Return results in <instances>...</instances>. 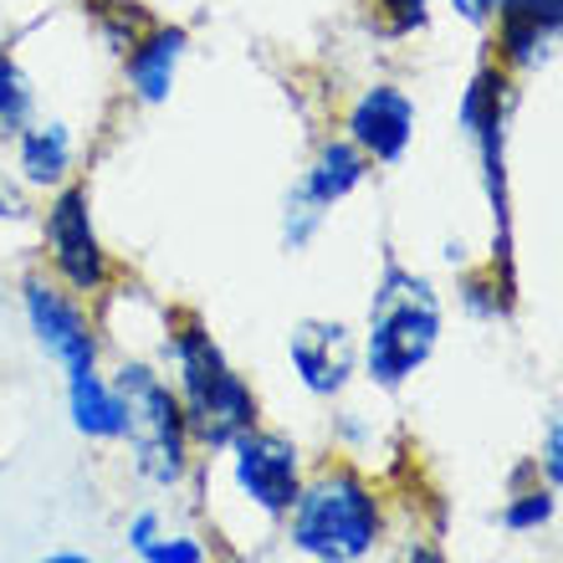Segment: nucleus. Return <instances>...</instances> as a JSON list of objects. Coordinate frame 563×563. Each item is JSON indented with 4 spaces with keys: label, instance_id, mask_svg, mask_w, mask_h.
I'll list each match as a JSON object with an SVG mask.
<instances>
[{
    "label": "nucleus",
    "instance_id": "obj_13",
    "mask_svg": "<svg viewBox=\"0 0 563 563\" xmlns=\"http://www.w3.org/2000/svg\"><path fill=\"white\" fill-rule=\"evenodd\" d=\"M497 67L507 77L538 73L563 42V0H507L497 11Z\"/></svg>",
    "mask_w": 563,
    "mask_h": 563
},
{
    "label": "nucleus",
    "instance_id": "obj_25",
    "mask_svg": "<svg viewBox=\"0 0 563 563\" xmlns=\"http://www.w3.org/2000/svg\"><path fill=\"white\" fill-rule=\"evenodd\" d=\"M385 563H445V553L435 543H405L400 553H389Z\"/></svg>",
    "mask_w": 563,
    "mask_h": 563
},
{
    "label": "nucleus",
    "instance_id": "obj_8",
    "mask_svg": "<svg viewBox=\"0 0 563 563\" xmlns=\"http://www.w3.org/2000/svg\"><path fill=\"white\" fill-rule=\"evenodd\" d=\"M369 175H374V164L364 159V148H354L343 134H328L323 144L312 148L308 169L292 179L287 200H282V246L287 252H308L312 241L323 236L328 216L354 190H364Z\"/></svg>",
    "mask_w": 563,
    "mask_h": 563
},
{
    "label": "nucleus",
    "instance_id": "obj_2",
    "mask_svg": "<svg viewBox=\"0 0 563 563\" xmlns=\"http://www.w3.org/2000/svg\"><path fill=\"white\" fill-rule=\"evenodd\" d=\"M385 497L354 461H323L302 476L292 512L282 518V543L302 563H369L385 549Z\"/></svg>",
    "mask_w": 563,
    "mask_h": 563
},
{
    "label": "nucleus",
    "instance_id": "obj_20",
    "mask_svg": "<svg viewBox=\"0 0 563 563\" xmlns=\"http://www.w3.org/2000/svg\"><path fill=\"white\" fill-rule=\"evenodd\" d=\"M139 563H216V553L195 528H169L164 522L159 533L139 549Z\"/></svg>",
    "mask_w": 563,
    "mask_h": 563
},
{
    "label": "nucleus",
    "instance_id": "obj_14",
    "mask_svg": "<svg viewBox=\"0 0 563 563\" xmlns=\"http://www.w3.org/2000/svg\"><path fill=\"white\" fill-rule=\"evenodd\" d=\"M11 169L31 195H52L67 179H77V129L67 119H36L15 134Z\"/></svg>",
    "mask_w": 563,
    "mask_h": 563
},
{
    "label": "nucleus",
    "instance_id": "obj_15",
    "mask_svg": "<svg viewBox=\"0 0 563 563\" xmlns=\"http://www.w3.org/2000/svg\"><path fill=\"white\" fill-rule=\"evenodd\" d=\"M67 420H73L77 435L88 441H119L123 435V405L119 389L103 369L88 374H67Z\"/></svg>",
    "mask_w": 563,
    "mask_h": 563
},
{
    "label": "nucleus",
    "instance_id": "obj_26",
    "mask_svg": "<svg viewBox=\"0 0 563 563\" xmlns=\"http://www.w3.org/2000/svg\"><path fill=\"white\" fill-rule=\"evenodd\" d=\"M36 563H98V559H92V553H73V549H67V553H46V559H36Z\"/></svg>",
    "mask_w": 563,
    "mask_h": 563
},
{
    "label": "nucleus",
    "instance_id": "obj_7",
    "mask_svg": "<svg viewBox=\"0 0 563 563\" xmlns=\"http://www.w3.org/2000/svg\"><path fill=\"white\" fill-rule=\"evenodd\" d=\"M225 466V487L246 512L282 528V518L292 512L297 492H302V476H308V461H302V445L287 435V430L272 426H252L241 430L236 441L221 451Z\"/></svg>",
    "mask_w": 563,
    "mask_h": 563
},
{
    "label": "nucleus",
    "instance_id": "obj_4",
    "mask_svg": "<svg viewBox=\"0 0 563 563\" xmlns=\"http://www.w3.org/2000/svg\"><path fill=\"white\" fill-rule=\"evenodd\" d=\"M113 389L123 405V435L129 445V466L144 487L179 492L195 476V441L185 426V405H179L169 374L159 369V358H119L113 364Z\"/></svg>",
    "mask_w": 563,
    "mask_h": 563
},
{
    "label": "nucleus",
    "instance_id": "obj_27",
    "mask_svg": "<svg viewBox=\"0 0 563 563\" xmlns=\"http://www.w3.org/2000/svg\"><path fill=\"white\" fill-rule=\"evenodd\" d=\"M0 46H11V42H5V26H0Z\"/></svg>",
    "mask_w": 563,
    "mask_h": 563
},
{
    "label": "nucleus",
    "instance_id": "obj_23",
    "mask_svg": "<svg viewBox=\"0 0 563 563\" xmlns=\"http://www.w3.org/2000/svg\"><path fill=\"white\" fill-rule=\"evenodd\" d=\"M26 185L15 179V169H5L0 164V221L5 225H21V221H31V200H26Z\"/></svg>",
    "mask_w": 563,
    "mask_h": 563
},
{
    "label": "nucleus",
    "instance_id": "obj_6",
    "mask_svg": "<svg viewBox=\"0 0 563 563\" xmlns=\"http://www.w3.org/2000/svg\"><path fill=\"white\" fill-rule=\"evenodd\" d=\"M42 256H46V277H57L67 292L77 297H103L119 277L113 256H108L103 236H98V216H92V190L82 179H67L62 190L46 195L42 216Z\"/></svg>",
    "mask_w": 563,
    "mask_h": 563
},
{
    "label": "nucleus",
    "instance_id": "obj_22",
    "mask_svg": "<svg viewBox=\"0 0 563 563\" xmlns=\"http://www.w3.org/2000/svg\"><path fill=\"white\" fill-rule=\"evenodd\" d=\"M379 15L389 21L395 36H410V31H420L430 21V0H379Z\"/></svg>",
    "mask_w": 563,
    "mask_h": 563
},
{
    "label": "nucleus",
    "instance_id": "obj_3",
    "mask_svg": "<svg viewBox=\"0 0 563 563\" xmlns=\"http://www.w3.org/2000/svg\"><path fill=\"white\" fill-rule=\"evenodd\" d=\"M445 333V308L435 282L410 272L405 262L385 256L379 282L369 292V312H364V339H358V369L374 389H405L420 369L430 364V354L441 349Z\"/></svg>",
    "mask_w": 563,
    "mask_h": 563
},
{
    "label": "nucleus",
    "instance_id": "obj_21",
    "mask_svg": "<svg viewBox=\"0 0 563 563\" xmlns=\"http://www.w3.org/2000/svg\"><path fill=\"white\" fill-rule=\"evenodd\" d=\"M533 466H538V476H543L553 492H563V410L559 416H549V426H543V441H538Z\"/></svg>",
    "mask_w": 563,
    "mask_h": 563
},
{
    "label": "nucleus",
    "instance_id": "obj_9",
    "mask_svg": "<svg viewBox=\"0 0 563 563\" xmlns=\"http://www.w3.org/2000/svg\"><path fill=\"white\" fill-rule=\"evenodd\" d=\"M21 318H26L36 349L62 369V379L103 369V328L92 318L88 297L67 292L57 277H46V272L21 277Z\"/></svg>",
    "mask_w": 563,
    "mask_h": 563
},
{
    "label": "nucleus",
    "instance_id": "obj_5",
    "mask_svg": "<svg viewBox=\"0 0 563 563\" xmlns=\"http://www.w3.org/2000/svg\"><path fill=\"white\" fill-rule=\"evenodd\" d=\"M461 134L482 164V190L492 206V267L512 272V190H507V73L492 57L476 62L456 103Z\"/></svg>",
    "mask_w": 563,
    "mask_h": 563
},
{
    "label": "nucleus",
    "instance_id": "obj_18",
    "mask_svg": "<svg viewBox=\"0 0 563 563\" xmlns=\"http://www.w3.org/2000/svg\"><path fill=\"white\" fill-rule=\"evenodd\" d=\"M82 15H88L92 36H98L113 57H123V52H129V46L154 26V21H159L144 0H82Z\"/></svg>",
    "mask_w": 563,
    "mask_h": 563
},
{
    "label": "nucleus",
    "instance_id": "obj_24",
    "mask_svg": "<svg viewBox=\"0 0 563 563\" xmlns=\"http://www.w3.org/2000/svg\"><path fill=\"white\" fill-rule=\"evenodd\" d=\"M445 5H451V11H456L466 26H492L507 0H445Z\"/></svg>",
    "mask_w": 563,
    "mask_h": 563
},
{
    "label": "nucleus",
    "instance_id": "obj_16",
    "mask_svg": "<svg viewBox=\"0 0 563 563\" xmlns=\"http://www.w3.org/2000/svg\"><path fill=\"white\" fill-rule=\"evenodd\" d=\"M507 503H503V512H497V522H503L507 533H543L553 518H559V492L538 476V466H533V456L522 461L518 472H512V482H507Z\"/></svg>",
    "mask_w": 563,
    "mask_h": 563
},
{
    "label": "nucleus",
    "instance_id": "obj_11",
    "mask_svg": "<svg viewBox=\"0 0 563 563\" xmlns=\"http://www.w3.org/2000/svg\"><path fill=\"white\" fill-rule=\"evenodd\" d=\"M420 108L400 82H369L343 113V139L364 148L369 164H400L416 144Z\"/></svg>",
    "mask_w": 563,
    "mask_h": 563
},
{
    "label": "nucleus",
    "instance_id": "obj_1",
    "mask_svg": "<svg viewBox=\"0 0 563 563\" xmlns=\"http://www.w3.org/2000/svg\"><path fill=\"white\" fill-rule=\"evenodd\" d=\"M159 369L169 374V385L185 405V426H190V441L200 456H221L241 430L262 426V400H256L252 379L225 358L221 339L206 328V318L164 312Z\"/></svg>",
    "mask_w": 563,
    "mask_h": 563
},
{
    "label": "nucleus",
    "instance_id": "obj_10",
    "mask_svg": "<svg viewBox=\"0 0 563 563\" xmlns=\"http://www.w3.org/2000/svg\"><path fill=\"white\" fill-rule=\"evenodd\" d=\"M287 364L312 400H339L358 379V339L343 318H302L287 328Z\"/></svg>",
    "mask_w": 563,
    "mask_h": 563
},
{
    "label": "nucleus",
    "instance_id": "obj_17",
    "mask_svg": "<svg viewBox=\"0 0 563 563\" xmlns=\"http://www.w3.org/2000/svg\"><path fill=\"white\" fill-rule=\"evenodd\" d=\"M42 113V92L36 77L26 73V62L15 57L11 46H0V148H11L15 134Z\"/></svg>",
    "mask_w": 563,
    "mask_h": 563
},
{
    "label": "nucleus",
    "instance_id": "obj_19",
    "mask_svg": "<svg viewBox=\"0 0 563 563\" xmlns=\"http://www.w3.org/2000/svg\"><path fill=\"white\" fill-rule=\"evenodd\" d=\"M461 302H466V312H476V318H503L507 308H512V272L503 267H482V272H466L461 277Z\"/></svg>",
    "mask_w": 563,
    "mask_h": 563
},
{
    "label": "nucleus",
    "instance_id": "obj_12",
    "mask_svg": "<svg viewBox=\"0 0 563 563\" xmlns=\"http://www.w3.org/2000/svg\"><path fill=\"white\" fill-rule=\"evenodd\" d=\"M190 57V31L179 21H154L129 52H123V92L139 108H164L179 82V67Z\"/></svg>",
    "mask_w": 563,
    "mask_h": 563
}]
</instances>
